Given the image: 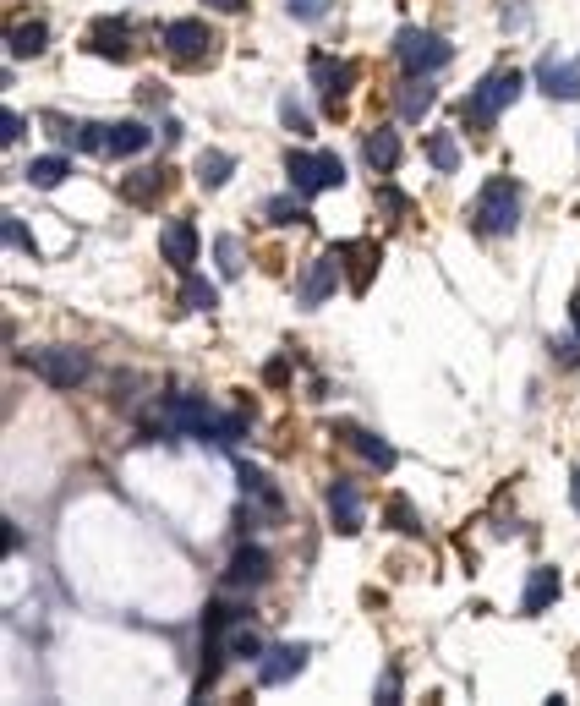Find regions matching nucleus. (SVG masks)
<instances>
[{
  "label": "nucleus",
  "mask_w": 580,
  "mask_h": 706,
  "mask_svg": "<svg viewBox=\"0 0 580 706\" xmlns=\"http://www.w3.org/2000/svg\"><path fill=\"white\" fill-rule=\"evenodd\" d=\"M471 225L482 230V236H509V230L520 225V187L509 176H493L487 187L477 192V203H471Z\"/></svg>",
  "instance_id": "obj_1"
},
{
  "label": "nucleus",
  "mask_w": 580,
  "mask_h": 706,
  "mask_svg": "<svg viewBox=\"0 0 580 706\" xmlns=\"http://www.w3.org/2000/svg\"><path fill=\"white\" fill-rule=\"evenodd\" d=\"M520 88H526V77H520L515 66H504V72L482 77V88H477L466 104H460V121H466V126H493L498 110H509V104L520 99Z\"/></svg>",
  "instance_id": "obj_2"
},
{
  "label": "nucleus",
  "mask_w": 580,
  "mask_h": 706,
  "mask_svg": "<svg viewBox=\"0 0 580 706\" xmlns=\"http://www.w3.org/2000/svg\"><path fill=\"white\" fill-rule=\"evenodd\" d=\"M394 55H400V66L411 77H433V72H444V66L455 61V50L427 28H400L394 33Z\"/></svg>",
  "instance_id": "obj_3"
},
{
  "label": "nucleus",
  "mask_w": 580,
  "mask_h": 706,
  "mask_svg": "<svg viewBox=\"0 0 580 706\" xmlns=\"http://www.w3.org/2000/svg\"><path fill=\"white\" fill-rule=\"evenodd\" d=\"M28 367H33V373H39L50 389H77L88 373H94L88 351H72V345H39V351H28Z\"/></svg>",
  "instance_id": "obj_4"
},
{
  "label": "nucleus",
  "mask_w": 580,
  "mask_h": 706,
  "mask_svg": "<svg viewBox=\"0 0 580 706\" xmlns=\"http://www.w3.org/2000/svg\"><path fill=\"white\" fill-rule=\"evenodd\" d=\"M285 176H290V187L296 192H329V187H340L345 181V165L334 154H307V148H290L285 154Z\"/></svg>",
  "instance_id": "obj_5"
},
{
  "label": "nucleus",
  "mask_w": 580,
  "mask_h": 706,
  "mask_svg": "<svg viewBox=\"0 0 580 706\" xmlns=\"http://www.w3.org/2000/svg\"><path fill=\"white\" fill-rule=\"evenodd\" d=\"M159 422H165L170 433L214 438V444H219V416L208 411V400H197V395H170V400H165V411H159Z\"/></svg>",
  "instance_id": "obj_6"
},
{
  "label": "nucleus",
  "mask_w": 580,
  "mask_h": 706,
  "mask_svg": "<svg viewBox=\"0 0 580 706\" xmlns=\"http://www.w3.org/2000/svg\"><path fill=\"white\" fill-rule=\"evenodd\" d=\"M165 50L176 55L181 66H208L214 61V33L197 17H176V22H165Z\"/></svg>",
  "instance_id": "obj_7"
},
{
  "label": "nucleus",
  "mask_w": 580,
  "mask_h": 706,
  "mask_svg": "<svg viewBox=\"0 0 580 706\" xmlns=\"http://www.w3.org/2000/svg\"><path fill=\"white\" fill-rule=\"evenodd\" d=\"M312 83L323 88V110L340 115L345 110V94L356 83V61H329V55H312Z\"/></svg>",
  "instance_id": "obj_8"
},
{
  "label": "nucleus",
  "mask_w": 580,
  "mask_h": 706,
  "mask_svg": "<svg viewBox=\"0 0 580 706\" xmlns=\"http://www.w3.org/2000/svg\"><path fill=\"white\" fill-rule=\"evenodd\" d=\"M537 83L548 99H580V55H559L548 50L537 61Z\"/></svg>",
  "instance_id": "obj_9"
},
{
  "label": "nucleus",
  "mask_w": 580,
  "mask_h": 706,
  "mask_svg": "<svg viewBox=\"0 0 580 706\" xmlns=\"http://www.w3.org/2000/svg\"><path fill=\"white\" fill-rule=\"evenodd\" d=\"M307 657H312V646H301V641L269 646V652L258 657V679L263 685H285V679H296L301 668H307Z\"/></svg>",
  "instance_id": "obj_10"
},
{
  "label": "nucleus",
  "mask_w": 580,
  "mask_h": 706,
  "mask_svg": "<svg viewBox=\"0 0 580 706\" xmlns=\"http://www.w3.org/2000/svg\"><path fill=\"white\" fill-rule=\"evenodd\" d=\"M334 285H340V247H329V252H318V258L307 263V274H301V285H296V296L307 307H318L323 296L334 291Z\"/></svg>",
  "instance_id": "obj_11"
},
{
  "label": "nucleus",
  "mask_w": 580,
  "mask_h": 706,
  "mask_svg": "<svg viewBox=\"0 0 580 706\" xmlns=\"http://www.w3.org/2000/svg\"><path fill=\"white\" fill-rule=\"evenodd\" d=\"M329 515H334V531H340V537H356V531H362V488H356L351 477L329 482Z\"/></svg>",
  "instance_id": "obj_12"
},
{
  "label": "nucleus",
  "mask_w": 580,
  "mask_h": 706,
  "mask_svg": "<svg viewBox=\"0 0 580 706\" xmlns=\"http://www.w3.org/2000/svg\"><path fill=\"white\" fill-rule=\"evenodd\" d=\"M159 252H165L170 269L187 274L192 258H197V230H192V219H165V230H159Z\"/></svg>",
  "instance_id": "obj_13"
},
{
  "label": "nucleus",
  "mask_w": 580,
  "mask_h": 706,
  "mask_svg": "<svg viewBox=\"0 0 580 706\" xmlns=\"http://www.w3.org/2000/svg\"><path fill=\"white\" fill-rule=\"evenodd\" d=\"M88 50L99 55V61H126V55H132V28H126V22H94V28H88Z\"/></svg>",
  "instance_id": "obj_14"
},
{
  "label": "nucleus",
  "mask_w": 580,
  "mask_h": 706,
  "mask_svg": "<svg viewBox=\"0 0 580 706\" xmlns=\"http://www.w3.org/2000/svg\"><path fill=\"white\" fill-rule=\"evenodd\" d=\"M340 263L351 269V291L362 296L367 285H373V269H378V241H340Z\"/></svg>",
  "instance_id": "obj_15"
},
{
  "label": "nucleus",
  "mask_w": 580,
  "mask_h": 706,
  "mask_svg": "<svg viewBox=\"0 0 580 706\" xmlns=\"http://www.w3.org/2000/svg\"><path fill=\"white\" fill-rule=\"evenodd\" d=\"M269 553L258 548V542H247V548H236V559H230V570H225V586H263L269 581Z\"/></svg>",
  "instance_id": "obj_16"
},
{
  "label": "nucleus",
  "mask_w": 580,
  "mask_h": 706,
  "mask_svg": "<svg viewBox=\"0 0 580 706\" xmlns=\"http://www.w3.org/2000/svg\"><path fill=\"white\" fill-rule=\"evenodd\" d=\"M559 592H564L559 570H553V564H537V570H531V581H526V597H520V613L553 608V603H559Z\"/></svg>",
  "instance_id": "obj_17"
},
{
  "label": "nucleus",
  "mask_w": 580,
  "mask_h": 706,
  "mask_svg": "<svg viewBox=\"0 0 580 706\" xmlns=\"http://www.w3.org/2000/svg\"><path fill=\"white\" fill-rule=\"evenodd\" d=\"M148 143H154V132H148L143 121H115V126H104V154H143Z\"/></svg>",
  "instance_id": "obj_18"
},
{
  "label": "nucleus",
  "mask_w": 580,
  "mask_h": 706,
  "mask_svg": "<svg viewBox=\"0 0 580 706\" xmlns=\"http://www.w3.org/2000/svg\"><path fill=\"white\" fill-rule=\"evenodd\" d=\"M340 438H345V444H351V449H362V455L373 460L378 471H389V466H394V449H389V444H384V438H378V433H367V427H351V422H340Z\"/></svg>",
  "instance_id": "obj_19"
},
{
  "label": "nucleus",
  "mask_w": 580,
  "mask_h": 706,
  "mask_svg": "<svg viewBox=\"0 0 580 706\" xmlns=\"http://www.w3.org/2000/svg\"><path fill=\"white\" fill-rule=\"evenodd\" d=\"M230 176H236V159H230L225 148H203V154H197V181H203L208 192H219Z\"/></svg>",
  "instance_id": "obj_20"
},
{
  "label": "nucleus",
  "mask_w": 580,
  "mask_h": 706,
  "mask_svg": "<svg viewBox=\"0 0 580 706\" xmlns=\"http://www.w3.org/2000/svg\"><path fill=\"white\" fill-rule=\"evenodd\" d=\"M433 104H438V88L427 83V77H411V83L400 88V121H422Z\"/></svg>",
  "instance_id": "obj_21"
},
{
  "label": "nucleus",
  "mask_w": 580,
  "mask_h": 706,
  "mask_svg": "<svg viewBox=\"0 0 580 706\" xmlns=\"http://www.w3.org/2000/svg\"><path fill=\"white\" fill-rule=\"evenodd\" d=\"M28 187H39V192H50V187H61L66 176H72V165H66L61 154H39V159H28Z\"/></svg>",
  "instance_id": "obj_22"
},
{
  "label": "nucleus",
  "mask_w": 580,
  "mask_h": 706,
  "mask_svg": "<svg viewBox=\"0 0 580 706\" xmlns=\"http://www.w3.org/2000/svg\"><path fill=\"white\" fill-rule=\"evenodd\" d=\"M159 192H165V170H137V176L121 181V198L132 203V208H148Z\"/></svg>",
  "instance_id": "obj_23"
},
{
  "label": "nucleus",
  "mask_w": 580,
  "mask_h": 706,
  "mask_svg": "<svg viewBox=\"0 0 580 706\" xmlns=\"http://www.w3.org/2000/svg\"><path fill=\"white\" fill-rule=\"evenodd\" d=\"M236 477H241V493H247V499H258L263 509H280V488H274V482L263 477L258 466H247V460H241V466H236Z\"/></svg>",
  "instance_id": "obj_24"
},
{
  "label": "nucleus",
  "mask_w": 580,
  "mask_h": 706,
  "mask_svg": "<svg viewBox=\"0 0 580 706\" xmlns=\"http://www.w3.org/2000/svg\"><path fill=\"white\" fill-rule=\"evenodd\" d=\"M367 165H373V170H394V165H400V137H394L389 126H378V132L367 137Z\"/></svg>",
  "instance_id": "obj_25"
},
{
  "label": "nucleus",
  "mask_w": 580,
  "mask_h": 706,
  "mask_svg": "<svg viewBox=\"0 0 580 706\" xmlns=\"http://www.w3.org/2000/svg\"><path fill=\"white\" fill-rule=\"evenodd\" d=\"M44 39H50V28H44V22H22V28H11V44H6V50L17 55V61H22V55L33 61V55H44Z\"/></svg>",
  "instance_id": "obj_26"
},
{
  "label": "nucleus",
  "mask_w": 580,
  "mask_h": 706,
  "mask_svg": "<svg viewBox=\"0 0 580 706\" xmlns=\"http://www.w3.org/2000/svg\"><path fill=\"white\" fill-rule=\"evenodd\" d=\"M427 159H433L438 170H460V143H455V132H427Z\"/></svg>",
  "instance_id": "obj_27"
},
{
  "label": "nucleus",
  "mask_w": 580,
  "mask_h": 706,
  "mask_svg": "<svg viewBox=\"0 0 580 706\" xmlns=\"http://www.w3.org/2000/svg\"><path fill=\"white\" fill-rule=\"evenodd\" d=\"M181 302H187L192 312H208V307H219V291L208 280H197V274H187V285H181Z\"/></svg>",
  "instance_id": "obj_28"
},
{
  "label": "nucleus",
  "mask_w": 580,
  "mask_h": 706,
  "mask_svg": "<svg viewBox=\"0 0 580 706\" xmlns=\"http://www.w3.org/2000/svg\"><path fill=\"white\" fill-rule=\"evenodd\" d=\"M263 214H269V225H307V208H301V203H290V198H269V203H263Z\"/></svg>",
  "instance_id": "obj_29"
},
{
  "label": "nucleus",
  "mask_w": 580,
  "mask_h": 706,
  "mask_svg": "<svg viewBox=\"0 0 580 706\" xmlns=\"http://www.w3.org/2000/svg\"><path fill=\"white\" fill-rule=\"evenodd\" d=\"M214 258H219V274H225V280H236V274L247 269V263H241V241L236 236H219L214 241Z\"/></svg>",
  "instance_id": "obj_30"
},
{
  "label": "nucleus",
  "mask_w": 580,
  "mask_h": 706,
  "mask_svg": "<svg viewBox=\"0 0 580 706\" xmlns=\"http://www.w3.org/2000/svg\"><path fill=\"white\" fill-rule=\"evenodd\" d=\"M225 652H230V657H241V663H247V657H263V641H258V635L247 630V624H236V630L225 635Z\"/></svg>",
  "instance_id": "obj_31"
},
{
  "label": "nucleus",
  "mask_w": 580,
  "mask_h": 706,
  "mask_svg": "<svg viewBox=\"0 0 580 706\" xmlns=\"http://www.w3.org/2000/svg\"><path fill=\"white\" fill-rule=\"evenodd\" d=\"M384 520L394 531H405V537H416L422 531V520H416V509H411V499H389V509H384Z\"/></svg>",
  "instance_id": "obj_32"
},
{
  "label": "nucleus",
  "mask_w": 580,
  "mask_h": 706,
  "mask_svg": "<svg viewBox=\"0 0 580 706\" xmlns=\"http://www.w3.org/2000/svg\"><path fill=\"white\" fill-rule=\"evenodd\" d=\"M280 121L290 126V132H312V115H307V110H301V104H296V99H290V94L280 99Z\"/></svg>",
  "instance_id": "obj_33"
},
{
  "label": "nucleus",
  "mask_w": 580,
  "mask_h": 706,
  "mask_svg": "<svg viewBox=\"0 0 580 706\" xmlns=\"http://www.w3.org/2000/svg\"><path fill=\"white\" fill-rule=\"evenodd\" d=\"M285 11H290L296 22H318L323 11H329V0H285Z\"/></svg>",
  "instance_id": "obj_34"
},
{
  "label": "nucleus",
  "mask_w": 580,
  "mask_h": 706,
  "mask_svg": "<svg viewBox=\"0 0 580 706\" xmlns=\"http://www.w3.org/2000/svg\"><path fill=\"white\" fill-rule=\"evenodd\" d=\"M77 148L83 154H104V126H77Z\"/></svg>",
  "instance_id": "obj_35"
},
{
  "label": "nucleus",
  "mask_w": 580,
  "mask_h": 706,
  "mask_svg": "<svg viewBox=\"0 0 580 706\" xmlns=\"http://www.w3.org/2000/svg\"><path fill=\"white\" fill-rule=\"evenodd\" d=\"M6 241H11V247H28V252H33V241L22 236V225H17V219H11V214H6Z\"/></svg>",
  "instance_id": "obj_36"
},
{
  "label": "nucleus",
  "mask_w": 580,
  "mask_h": 706,
  "mask_svg": "<svg viewBox=\"0 0 580 706\" xmlns=\"http://www.w3.org/2000/svg\"><path fill=\"white\" fill-rule=\"evenodd\" d=\"M0 126H6V132H0V137H6V143H17V137H22V121H17V115H0Z\"/></svg>",
  "instance_id": "obj_37"
},
{
  "label": "nucleus",
  "mask_w": 580,
  "mask_h": 706,
  "mask_svg": "<svg viewBox=\"0 0 580 706\" xmlns=\"http://www.w3.org/2000/svg\"><path fill=\"white\" fill-rule=\"evenodd\" d=\"M263 378H269V384H285L290 367H285V362H269V367H263Z\"/></svg>",
  "instance_id": "obj_38"
},
{
  "label": "nucleus",
  "mask_w": 580,
  "mask_h": 706,
  "mask_svg": "<svg viewBox=\"0 0 580 706\" xmlns=\"http://www.w3.org/2000/svg\"><path fill=\"white\" fill-rule=\"evenodd\" d=\"M203 6H214V11H241L247 0H203Z\"/></svg>",
  "instance_id": "obj_39"
},
{
  "label": "nucleus",
  "mask_w": 580,
  "mask_h": 706,
  "mask_svg": "<svg viewBox=\"0 0 580 706\" xmlns=\"http://www.w3.org/2000/svg\"><path fill=\"white\" fill-rule=\"evenodd\" d=\"M575 509H580V477H575Z\"/></svg>",
  "instance_id": "obj_40"
}]
</instances>
